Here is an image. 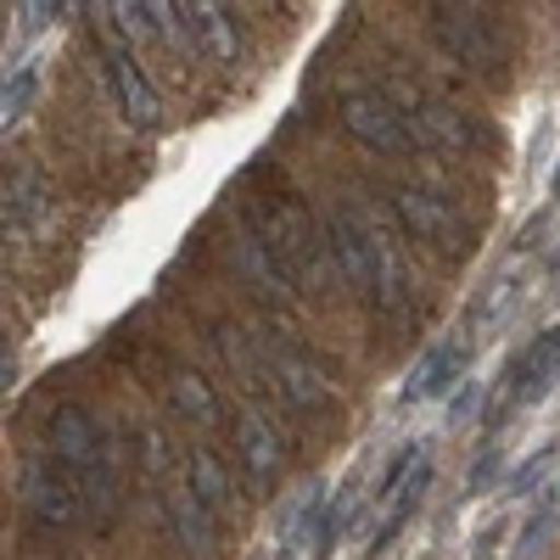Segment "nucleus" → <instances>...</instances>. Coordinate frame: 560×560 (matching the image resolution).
I'll use <instances>...</instances> for the list:
<instances>
[{"label":"nucleus","mask_w":560,"mask_h":560,"mask_svg":"<svg viewBox=\"0 0 560 560\" xmlns=\"http://www.w3.org/2000/svg\"><path fill=\"white\" fill-rule=\"evenodd\" d=\"M113 28L129 34V39H158L163 34V0H118Z\"/></svg>","instance_id":"nucleus-20"},{"label":"nucleus","mask_w":560,"mask_h":560,"mask_svg":"<svg viewBox=\"0 0 560 560\" xmlns=\"http://www.w3.org/2000/svg\"><path fill=\"white\" fill-rule=\"evenodd\" d=\"M191 28H197V45L213 57V62H236L242 57V34H236V18H230L224 7H213V0H202V7H191Z\"/></svg>","instance_id":"nucleus-17"},{"label":"nucleus","mask_w":560,"mask_h":560,"mask_svg":"<svg viewBox=\"0 0 560 560\" xmlns=\"http://www.w3.org/2000/svg\"><path fill=\"white\" fill-rule=\"evenodd\" d=\"M477 560H493V555H488V549H482V555H477Z\"/></svg>","instance_id":"nucleus-25"},{"label":"nucleus","mask_w":560,"mask_h":560,"mask_svg":"<svg viewBox=\"0 0 560 560\" xmlns=\"http://www.w3.org/2000/svg\"><path fill=\"white\" fill-rule=\"evenodd\" d=\"M404 118H409L415 147H427V152H465V147H477V124L465 118L459 107L438 102V96H415L404 107Z\"/></svg>","instance_id":"nucleus-12"},{"label":"nucleus","mask_w":560,"mask_h":560,"mask_svg":"<svg viewBox=\"0 0 560 560\" xmlns=\"http://www.w3.org/2000/svg\"><path fill=\"white\" fill-rule=\"evenodd\" d=\"M555 202H560V168H555Z\"/></svg>","instance_id":"nucleus-24"},{"label":"nucleus","mask_w":560,"mask_h":560,"mask_svg":"<svg viewBox=\"0 0 560 560\" xmlns=\"http://www.w3.org/2000/svg\"><path fill=\"white\" fill-rule=\"evenodd\" d=\"M393 213H398V224L409 230L420 247H432L443 258H459L465 253L459 208H454L448 191H438V185H393Z\"/></svg>","instance_id":"nucleus-7"},{"label":"nucleus","mask_w":560,"mask_h":560,"mask_svg":"<svg viewBox=\"0 0 560 560\" xmlns=\"http://www.w3.org/2000/svg\"><path fill=\"white\" fill-rule=\"evenodd\" d=\"M555 465H560V448H555V443L533 448V454H527V459L516 465V471L504 477V488H499V493H504V499H527V493H533V488H538V482H544V477L555 471Z\"/></svg>","instance_id":"nucleus-21"},{"label":"nucleus","mask_w":560,"mask_h":560,"mask_svg":"<svg viewBox=\"0 0 560 560\" xmlns=\"http://www.w3.org/2000/svg\"><path fill=\"white\" fill-rule=\"evenodd\" d=\"M163 387H168V404H174L179 420H197V427H213L219 420V398H213V387L197 376L191 364H168Z\"/></svg>","instance_id":"nucleus-16"},{"label":"nucleus","mask_w":560,"mask_h":560,"mask_svg":"<svg viewBox=\"0 0 560 560\" xmlns=\"http://www.w3.org/2000/svg\"><path fill=\"white\" fill-rule=\"evenodd\" d=\"M34 96H39V68H34V62H23V68L7 79V90H0V124L12 129V124L34 107Z\"/></svg>","instance_id":"nucleus-22"},{"label":"nucleus","mask_w":560,"mask_h":560,"mask_svg":"<svg viewBox=\"0 0 560 560\" xmlns=\"http://www.w3.org/2000/svg\"><path fill=\"white\" fill-rule=\"evenodd\" d=\"M258 560H264V555H258Z\"/></svg>","instance_id":"nucleus-26"},{"label":"nucleus","mask_w":560,"mask_h":560,"mask_svg":"<svg viewBox=\"0 0 560 560\" xmlns=\"http://www.w3.org/2000/svg\"><path fill=\"white\" fill-rule=\"evenodd\" d=\"M258 370L275 382V393L287 398L292 409H325L331 404V376H325V364L298 337L275 331V325L258 331Z\"/></svg>","instance_id":"nucleus-5"},{"label":"nucleus","mask_w":560,"mask_h":560,"mask_svg":"<svg viewBox=\"0 0 560 560\" xmlns=\"http://www.w3.org/2000/svg\"><path fill=\"white\" fill-rule=\"evenodd\" d=\"M163 516H168V533H174V544L185 549V555H197V560H208L213 555V544H219V510L185 482V477H174L168 488H163Z\"/></svg>","instance_id":"nucleus-10"},{"label":"nucleus","mask_w":560,"mask_h":560,"mask_svg":"<svg viewBox=\"0 0 560 560\" xmlns=\"http://www.w3.org/2000/svg\"><path fill=\"white\" fill-rule=\"evenodd\" d=\"M337 118H342V129L359 140V147L382 152V158H409L415 152L409 118H404V107L387 96V90H370V84L342 90V96H337Z\"/></svg>","instance_id":"nucleus-6"},{"label":"nucleus","mask_w":560,"mask_h":560,"mask_svg":"<svg viewBox=\"0 0 560 560\" xmlns=\"http://www.w3.org/2000/svg\"><path fill=\"white\" fill-rule=\"evenodd\" d=\"M427 488H432V454L420 459V465H415V471H409L393 493H382V499H376V504H382V527H376V538H370V555H382V549L398 538V527L415 516V504H420V493H427Z\"/></svg>","instance_id":"nucleus-15"},{"label":"nucleus","mask_w":560,"mask_h":560,"mask_svg":"<svg viewBox=\"0 0 560 560\" xmlns=\"http://www.w3.org/2000/svg\"><path fill=\"white\" fill-rule=\"evenodd\" d=\"M465 364H471V342H459V337L438 342L427 359H420V364L409 370V382H404V404H420V398L448 393V387L465 376Z\"/></svg>","instance_id":"nucleus-14"},{"label":"nucleus","mask_w":560,"mask_h":560,"mask_svg":"<svg viewBox=\"0 0 560 560\" xmlns=\"http://www.w3.org/2000/svg\"><path fill=\"white\" fill-rule=\"evenodd\" d=\"M39 208H45L39 174H34V168H12V174H7V230H28Z\"/></svg>","instance_id":"nucleus-19"},{"label":"nucleus","mask_w":560,"mask_h":560,"mask_svg":"<svg viewBox=\"0 0 560 560\" xmlns=\"http://www.w3.org/2000/svg\"><path fill=\"white\" fill-rule=\"evenodd\" d=\"M236 454H242V471H247V482L258 493L275 488L280 465H287V443H280V432L269 427V415H258V409L236 415Z\"/></svg>","instance_id":"nucleus-13"},{"label":"nucleus","mask_w":560,"mask_h":560,"mask_svg":"<svg viewBox=\"0 0 560 560\" xmlns=\"http://www.w3.org/2000/svg\"><path fill=\"white\" fill-rule=\"evenodd\" d=\"M45 448H51V459L68 471L84 516L96 527H107L113 510H118V459L107 448L102 420L84 404H57L51 415H45Z\"/></svg>","instance_id":"nucleus-1"},{"label":"nucleus","mask_w":560,"mask_h":560,"mask_svg":"<svg viewBox=\"0 0 560 560\" xmlns=\"http://www.w3.org/2000/svg\"><path fill=\"white\" fill-rule=\"evenodd\" d=\"M18 499H23V510L39 522V527H73L79 516H84V504H79V493H73V482H68V471L57 459H23V477H18Z\"/></svg>","instance_id":"nucleus-8"},{"label":"nucleus","mask_w":560,"mask_h":560,"mask_svg":"<svg viewBox=\"0 0 560 560\" xmlns=\"http://www.w3.org/2000/svg\"><path fill=\"white\" fill-rule=\"evenodd\" d=\"M477 404H482V382L471 376V382H465V387L454 393V404H448V415H454V420H471V415H477Z\"/></svg>","instance_id":"nucleus-23"},{"label":"nucleus","mask_w":560,"mask_h":560,"mask_svg":"<svg viewBox=\"0 0 560 560\" xmlns=\"http://www.w3.org/2000/svg\"><path fill=\"white\" fill-rule=\"evenodd\" d=\"M560 376V325H549V331H538L516 359L504 364V409H527L538 404Z\"/></svg>","instance_id":"nucleus-9"},{"label":"nucleus","mask_w":560,"mask_h":560,"mask_svg":"<svg viewBox=\"0 0 560 560\" xmlns=\"http://www.w3.org/2000/svg\"><path fill=\"white\" fill-rule=\"evenodd\" d=\"M247 224H253V236L269 247V258L280 264V275H287L298 292H314L325 242H319V224L308 219V208L298 197H264V202H253Z\"/></svg>","instance_id":"nucleus-3"},{"label":"nucleus","mask_w":560,"mask_h":560,"mask_svg":"<svg viewBox=\"0 0 560 560\" xmlns=\"http://www.w3.org/2000/svg\"><path fill=\"white\" fill-rule=\"evenodd\" d=\"M185 482H191L213 510H224V504H230V471L219 465V454H213V448H202V443H191V454H185Z\"/></svg>","instance_id":"nucleus-18"},{"label":"nucleus","mask_w":560,"mask_h":560,"mask_svg":"<svg viewBox=\"0 0 560 560\" xmlns=\"http://www.w3.org/2000/svg\"><path fill=\"white\" fill-rule=\"evenodd\" d=\"M427 34L438 39V51L459 62L465 73H504V34L488 7H465V0H432L427 7Z\"/></svg>","instance_id":"nucleus-4"},{"label":"nucleus","mask_w":560,"mask_h":560,"mask_svg":"<svg viewBox=\"0 0 560 560\" xmlns=\"http://www.w3.org/2000/svg\"><path fill=\"white\" fill-rule=\"evenodd\" d=\"M325 242H331V258L348 275V287L376 314H404L409 308V269L382 242V230L370 224V213H359L348 202L331 208V219H325Z\"/></svg>","instance_id":"nucleus-2"},{"label":"nucleus","mask_w":560,"mask_h":560,"mask_svg":"<svg viewBox=\"0 0 560 560\" xmlns=\"http://www.w3.org/2000/svg\"><path fill=\"white\" fill-rule=\"evenodd\" d=\"M102 68H107V90H113L118 113H124L135 129H152V124L163 118V102H158V90H152L147 68L135 62V51L113 39V45H107V57H102Z\"/></svg>","instance_id":"nucleus-11"}]
</instances>
